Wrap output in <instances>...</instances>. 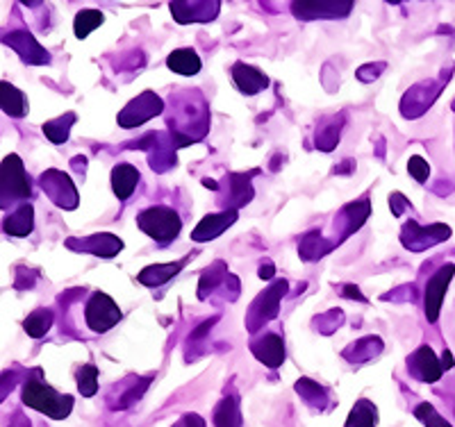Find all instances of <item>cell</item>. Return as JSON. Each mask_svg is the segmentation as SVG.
Returning <instances> with one entry per match:
<instances>
[{
    "label": "cell",
    "instance_id": "6da1fadb",
    "mask_svg": "<svg viewBox=\"0 0 455 427\" xmlns=\"http://www.w3.org/2000/svg\"><path fill=\"white\" fill-rule=\"evenodd\" d=\"M23 405L52 418V421H64L73 412V398L57 393L51 384L42 380V368H35L32 376H28L23 384Z\"/></svg>",
    "mask_w": 455,
    "mask_h": 427
},
{
    "label": "cell",
    "instance_id": "7a4b0ae2",
    "mask_svg": "<svg viewBox=\"0 0 455 427\" xmlns=\"http://www.w3.org/2000/svg\"><path fill=\"white\" fill-rule=\"evenodd\" d=\"M28 198H32V180L23 166V160L16 153L7 154L5 160L0 162V210L30 202Z\"/></svg>",
    "mask_w": 455,
    "mask_h": 427
},
{
    "label": "cell",
    "instance_id": "3957f363",
    "mask_svg": "<svg viewBox=\"0 0 455 427\" xmlns=\"http://www.w3.org/2000/svg\"><path fill=\"white\" fill-rule=\"evenodd\" d=\"M137 225H140V230L144 234H148L150 239H156L157 243L164 246V243H171L180 234L182 218L178 217L176 210L156 205L141 211L140 217H137Z\"/></svg>",
    "mask_w": 455,
    "mask_h": 427
},
{
    "label": "cell",
    "instance_id": "277c9868",
    "mask_svg": "<svg viewBox=\"0 0 455 427\" xmlns=\"http://www.w3.org/2000/svg\"><path fill=\"white\" fill-rule=\"evenodd\" d=\"M121 309L119 304L114 303L108 294L93 291L89 296L87 304H84V323L92 329L93 335H105L114 325L121 320Z\"/></svg>",
    "mask_w": 455,
    "mask_h": 427
},
{
    "label": "cell",
    "instance_id": "5b68a950",
    "mask_svg": "<svg viewBox=\"0 0 455 427\" xmlns=\"http://www.w3.org/2000/svg\"><path fill=\"white\" fill-rule=\"evenodd\" d=\"M39 186H42L44 194L51 198L52 205L62 207V210H76V207H78V189H76V185L71 182V178H68L67 173H62V170L51 169L46 170V173H42Z\"/></svg>",
    "mask_w": 455,
    "mask_h": 427
},
{
    "label": "cell",
    "instance_id": "8992f818",
    "mask_svg": "<svg viewBox=\"0 0 455 427\" xmlns=\"http://www.w3.org/2000/svg\"><path fill=\"white\" fill-rule=\"evenodd\" d=\"M0 43L10 46L16 55L21 57L23 64H30V67H44V64H51V55H48L46 48L39 46L35 36L26 30H12L0 32Z\"/></svg>",
    "mask_w": 455,
    "mask_h": 427
},
{
    "label": "cell",
    "instance_id": "52a82bcc",
    "mask_svg": "<svg viewBox=\"0 0 455 427\" xmlns=\"http://www.w3.org/2000/svg\"><path fill=\"white\" fill-rule=\"evenodd\" d=\"M451 237V227L444 223H435L430 227H419L414 221L405 223L403 230H401V243H403L408 250L424 252L428 248L437 246V243L446 241Z\"/></svg>",
    "mask_w": 455,
    "mask_h": 427
},
{
    "label": "cell",
    "instance_id": "ba28073f",
    "mask_svg": "<svg viewBox=\"0 0 455 427\" xmlns=\"http://www.w3.org/2000/svg\"><path fill=\"white\" fill-rule=\"evenodd\" d=\"M353 10L351 0H300L291 3V12L299 21H315V19H344Z\"/></svg>",
    "mask_w": 455,
    "mask_h": 427
},
{
    "label": "cell",
    "instance_id": "9c48e42d",
    "mask_svg": "<svg viewBox=\"0 0 455 427\" xmlns=\"http://www.w3.org/2000/svg\"><path fill=\"white\" fill-rule=\"evenodd\" d=\"M162 112H164V103H162L160 96H156L153 91H144L135 100H130L128 107L119 114V125L125 130L137 128L146 121L156 119Z\"/></svg>",
    "mask_w": 455,
    "mask_h": 427
},
{
    "label": "cell",
    "instance_id": "30bf717a",
    "mask_svg": "<svg viewBox=\"0 0 455 427\" xmlns=\"http://www.w3.org/2000/svg\"><path fill=\"white\" fill-rule=\"evenodd\" d=\"M455 275V266L453 264H444V266L428 280L426 284V291H424V312H426V319L430 323L440 319V312H442V303H444V296H446V289H449L451 280Z\"/></svg>",
    "mask_w": 455,
    "mask_h": 427
},
{
    "label": "cell",
    "instance_id": "8fae6325",
    "mask_svg": "<svg viewBox=\"0 0 455 427\" xmlns=\"http://www.w3.org/2000/svg\"><path fill=\"white\" fill-rule=\"evenodd\" d=\"M287 287L290 284L284 282V280H278L271 289H267L253 304H251V312H249V329L255 332L262 323L274 319L278 314V304H280V296L287 294Z\"/></svg>",
    "mask_w": 455,
    "mask_h": 427
},
{
    "label": "cell",
    "instance_id": "7c38bea8",
    "mask_svg": "<svg viewBox=\"0 0 455 427\" xmlns=\"http://www.w3.org/2000/svg\"><path fill=\"white\" fill-rule=\"evenodd\" d=\"M408 373L414 380L424 382V384H435L437 380H442L444 368H442V361L437 360L433 348L430 345H421V348H417L408 357Z\"/></svg>",
    "mask_w": 455,
    "mask_h": 427
},
{
    "label": "cell",
    "instance_id": "4fadbf2b",
    "mask_svg": "<svg viewBox=\"0 0 455 427\" xmlns=\"http://www.w3.org/2000/svg\"><path fill=\"white\" fill-rule=\"evenodd\" d=\"M221 10V3H201V0H180V3H171V14L176 19L178 23H207L214 21Z\"/></svg>",
    "mask_w": 455,
    "mask_h": 427
},
{
    "label": "cell",
    "instance_id": "5bb4252c",
    "mask_svg": "<svg viewBox=\"0 0 455 427\" xmlns=\"http://www.w3.org/2000/svg\"><path fill=\"white\" fill-rule=\"evenodd\" d=\"M442 84H444V80L442 83H424L419 87L410 89L405 93L403 103H401V112H403L405 119H417V116H421L442 93Z\"/></svg>",
    "mask_w": 455,
    "mask_h": 427
},
{
    "label": "cell",
    "instance_id": "9a60e30c",
    "mask_svg": "<svg viewBox=\"0 0 455 427\" xmlns=\"http://www.w3.org/2000/svg\"><path fill=\"white\" fill-rule=\"evenodd\" d=\"M67 248L78 252H92L99 257H114L124 250V241L109 232H100V234H92L84 239H67Z\"/></svg>",
    "mask_w": 455,
    "mask_h": 427
},
{
    "label": "cell",
    "instance_id": "2e32d148",
    "mask_svg": "<svg viewBox=\"0 0 455 427\" xmlns=\"http://www.w3.org/2000/svg\"><path fill=\"white\" fill-rule=\"evenodd\" d=\"M251 352L262 361L264 366L269 368H278L284 361V341L283 336L275 335V332H267V335L258 336L251 344Z\"/></svg>",
    "mask_w": 455,
    "mask_h": 427
},
{
    "label": "cell",
    "instance_id": "e0dca14e",
    "mask_svg": "<svg viewBox=\"0 0 455 427\" xmlns=\"http://www.w3.org/2000/svg\"><path fill=\"white\" fill-rule=\"evenodd\" d=\"M235 221H237V211H233V210H226V211H221V214H207V217L203 218L196 227H194L192 239L198 243L212 241V239L221 237L223 232L233 225Z\"/></svg>",
    "mask_w": 455,
    "mask_h": 427
},
{
    "label": "cell",
    "instance_id": "ac0fdd59",
    "mask_svg": "<svg viewBox=\"0 0 455 427\" xmlns=\"http://www.w3.org/2000/svg\"><path fill=\"white\" fill-rule=\"evenodd\" d=\"M32 230H35V205L32 202H23L3 218V232L14 239L30 237Z\"/></svg>",
    "mask_w": 455,
    "mask_h": 427
},
{
    "label": "cell",
    "instance_id": "d6986e66",
    "mask_svg": "<svg viewBox=\"0 0 455 427\" xmlns=\"http://www.w3.org/2000/svg\"><path fill=\"white\" fill-rule=\"evenodd\" d=\"M233 80L239 91L246 93V96H255V93L269 87V77L264 75L259 68L249 67V64L243 62H237L233 67Z\"/></svg>",
    "mask_w": 455,
    "mask_h": 427
},
{
    "label": "cell",
    "instance_id": "ffe728a7",
    "mask_svg": "<svg viewBox=\"0 0 455 427\" xmlns=\"http://www.w3.org/2000/svg\"><path fill=\"white\" fill-rule=\"evenodd\" d=\"M28 99L21 89H16L14 84L0 80V112L12 116V119H23L28 114Z\"/></svg>",
    "mask_w": 455,
    "mask_h": 427
},
{
    "label": "cell",
    "instance_id": "44dd1931",
    "mask_svg": "<svg viewBox=\"0 0 455 427\" xmlns=\"http://www.w3.org/2000/svg\"><path fill=\"white\" fill-rule=\"evenodd\" d=\"M140 170L132 164H116L112 169V191L119 201H128L140 185Z\"/></svg>",
    "mask_w": 455,
    "mask_h": 427
},
{
    "label": "cell",
    "instance_id": "7402d4cb",
    "mask_svg": "<svg viewBox=\"0 0 455 427\" xmlns=\"http://www.w3.org/2000/svg\"><path fill=\"white\" fill-rule=\"evenodd\" d=\"M166 67L173 73H178V75L192 77L201 71L203 62L194 48H178V51H173L166 57Z\"/></svg>",
    "mask_w": 455,
    "mask_h": 427
},
{
    "label": "cell",
    "instance_id": "603a6c76",
    "mask_svg": "<svg viewBox=\"0 0 455 427\" xmlns=\"http://www.w3.org/2000/svg\"><path fill=\"white\" fill-rule=\"evenodd\" d=\"M185 262L187 259H180V262L176 264H156V266L144 268L137 280H140L141 284H146V287H160V284L169 282L171 278H176L182 271V266H185Z\"/></svg>",
    "mask_w": 455,
    "mask_h": 427
},
{
    "label": "cell",
    "instance_id": "cb8c5ba5",
    "mask_svg": "<svg viewBox=\"0 0 455 427\" xmlns=\"http://www.w3.org/2000/svg\"><path fill=\"white\" fill-rule=\"evenodd\" d=\"M214 427H242V412H239V398H223L214 409Z\"/></svg>",
    "mask_w": 455,
    "mask_h": 427
},
{
    "label": "cell",
    "instance_id": "d4e9b609",
    "mask_svg": "<svg viewBox=\"0 0 455 427\" xmlns=\"http://www.w3.org/2000/svg\"><path fill=\"white\" fill-rule=\"evenodd\" d=\"M296 393H299V396L303 398L312 409H319V412L328 409V400H331V398H328L326 389L316 384V382L303 377V380L296 382Z\"/></svg>",
    "mask_w": 455,
    "mask_h": 427
},
{
    "label": "cell",
    "instance_id": "484cf974",
    "mask_svg": "<svg viewBox=\"0 0 455 427\" xmlns=\"http://www.w3.org/2000/svg\"><path fill=\"white\" fill-rule=\"evenodd\" d=\"M378 425V407L371 400L363 398L353 405L351 414L344 427H376Z\"/></svg>",
    "mask_w": 455,
    "mask_h": 427
},
{
    "label": "cell",
    "instance_id": "4316f807",
    "mask_svg": "<svg viewBox=\"0 0 455 427\" xmlns=\"http://www.w3.org/2000/svg\"><path fill=\"white\" fill-rule=\"evenodd\" d=\"M52 319L55 316H52L51 309L39 307L23 320V329H26V335L32 336V339H42V336H46L51 332Z\"/></svg>",
    "mask_w": 455,
    "mask_h": 427
},
{
    "label": "cell",
    "instance_id": "83f0119b",
    "mask_svg": "<svg viewBox=\"0 0 455 427\" xmlns=\"http://www.w3.org/2000/svg\"><path fill=\"white\" fill-rule=\"evenodd\" d=\"M76 119H78V116H76L73 112L64 114V116H57V119L44 123V134H46L48 139H51L55 146L64 144V141L68 139V134H71V128L73 123H76Z\"/></svg>",
    "mask_w": 455,
    "mask_h": 427
},
{
    "label": "cell",
    "instance_id": "f1b7e54d",
    "mask_svg": "<svg viewBox=\"0 0 455 427\" xmlns=\"http://www.w3.org/2000/svg\"><path fill=\"white\" fill-rule=\"evenodd\" d=\"M105 16L103 12L99 10H83L76 14V21H73V30H76V36L78 39H87L93 30L99 26H103Z\"/></svg>",
    "mask_w": 455,
    "mask_h": 427
},
{
    "label": "cell",
    "instance_id": "f546056e",
    "mask_svg": "<svg viewBox=\"0 0 455 427\" xmlns=\"http://www.w3.org/2000/svg\"><path fill=\"white\" fill-rule=\"evenodd\" d=\"M78 391L83 398H93L99 391V368L93 364H84L78 371Z\"/></svg>",
    "mask_w": 455,
    "mask_h": 427
},
{
    "label": "cell",
    "instance_id": "4dcf8cb0",
    "mask_svg": "<svg viewBox=\"0 0 455 427\" xmlns=\"http://www.w3.org/2000/svg\"><path fill=\"white\" fill-rule=\"evenodd\" d=\"M414 416H417V421L424 423L426 427H453L444 416H440V412L430 402H419V405L414 407Z\"/></svg>",
    "mask_w": 455,
    "mask_h": 427
},
{
    "label": "cell",
    "instance_id": "1f68e13d",
    "mask_svg": "<svg viewBox=\"0 0 455 427\" xmlns=\"http://www.w3.org/2000/svg\"><path fill=\"white\" fill-rule=\"evenodd\" d=\"M408 170H410V176H412L414 180L419 182V185H424V182L428 180V176H430L428 162H426L424 157H419V154H414V157H410Z\"/></svg>",
    "mask_w": 455,
    "mask_h": 427
},
{
    "label": "cell",
    "instance_id": "d6a6232c",
    "mask_svg": "<svg viewBox=\"0 0 455 427\" xmlns=\"http://www.w3.org/2000/svg\"><path fill=\"white\" fill-rule=\"evenodd\" d=\"M173 427H205V421L198 414H185Z\"/></svg>",
    "mask_w": 455,
    "mask_h": 427
},
{
    "label": "cell",
    "instance_id": "836d02e7",
    "mask_svg": "<svg viewBox=\"0 0 455 427\" xmlns=\"http://www.w3.org/2000/svg\"><path fill=\"white\" fill-rule=\"evenodd\" d=\"M440 361H442V368H444V371H451V368H453V366H455V361H453V352H451V351H444V352H442Z\"/></svg>",
    "mask_w": 455,
    "mask_h": 427
},
{
    "label": "cell",
    "instance_id": "e575fe53",
    "mask_svg": "<svg viewBox=\"0 0 455 427\" xmlns=\"http://www.w3.org/2000/svg\"><path fill=\"white\" fill-rule=\"evenodd\" d=\"M10 427H30V421H28L26 416H23L21 412L14 414V421L10 423Z\"/></svg>",
    "mask_w": 455,
    "mask_h": 427
},
{
    "label": "cell",
    "instance_id": "d590c367",
    "mask_svg": "<svg viewBox=\"0 0 455 427\" xmlns=\"http://www.w3.org/2000/svg\"><path fill=\"white\" fill-rule=\"evenodd\" d=\"M259 278H262V280H269V278H274V266H271L269 262H267V264H262V266H259Z\"/></svg>",
    "mask_w": 455,
    "mask_h": 427
},
{
    "label": "cell",
    "instance_id": "8d00e7d4",
    "mask_svg": "<svg viewBox=\"0 0 455 427\" xmlns=\"http://www.w3.org/2000/svg\"><path fill=\"white\" fill-rule=\"evenodd\" d=\"M348 289H351V291H341V294H344V296H348V298H357V300H363V303H364V296L360 294V291H357V287H348Z\"/></svg>",
    "mask_w": 455,
    "mask_h": 427
},
{
    "label": "cell",
    "instance_id": "74e56055",
    "mask_svg": "<svg viewBox=\"0 0 455 427\" xmlns=\"http://www.w3.org/2000/svg\"><path fill=\"white\" fill-rule=\"evenodd\" d=\"M453 414H455V405H453Z\"/></svg>",
    "mask_w": 455,
    "mask_h": 427
}]
</instances>
